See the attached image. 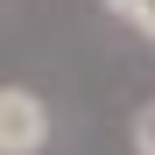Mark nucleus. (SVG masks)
<instances>
[{
  "label": "nucleus",
  "instance_id": "obj_1",
  "mask_svg": "<svg viewBox=\"0 0 155 155\" xmlns=\"http://www.w3.org/2000/svg\"><path fill=\"white\" fill-rule=\"evenodd\" d=\"M49 148V106L28 85H0V155H42Z\"/></svg>",
  "mask_w": 155,
  "mask_h": 155
},
{
  "label": "nucleus",
  "instance_id": "obj_2",
  "mask_svg": "<svg viewBox=\"0 0 155 155\" xmlns=\"http://www.w3.org/2000/svg\"><path fill=\"white\" fill-rule=\"evenodd\" d=\"M106 7L127 21V28H141V35H155V0H106Z\"/></svg>",
  "mask_w": 155,
  "mask_h": 155
},
{
  "label": "nucleus",
  "instance_id": "obj_3",
  "mask_svg": "<svg viewBox=\"0 0 155 155\" xmlns=\"http://www.w3.org/2000/svg\"><path fill=\"white\" fill-rule=\"evenodd\" d=\"M134 155H155V99L134 113Z\"/></svg>",
  "mask_w": 155,
  "mask_h": 155
}]
</instances>
